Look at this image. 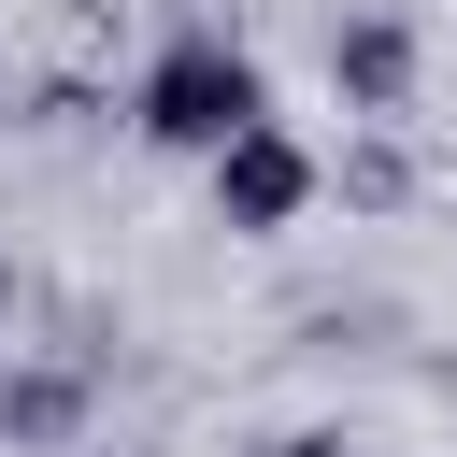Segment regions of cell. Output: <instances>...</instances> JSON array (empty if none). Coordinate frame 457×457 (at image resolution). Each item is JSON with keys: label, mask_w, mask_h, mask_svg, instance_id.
Returning a JSON list of instances; mask_svg holds the SVG:
<instances>
[{"label": "cell", "mask_w": 457, "mask_h": 457, "mask_svg": "<svg viewBox=\"0 0 457 457\" xmlns=\"http://www.w3.org/2000/svg\"><path fill=\"white\" fill-rule=\"evenodd\" d=\"M271 114V71L214 29V14H186V29H157V57L129 71V129L157 143V157H214V143H243Z\"/></svg>", "instance_id": "obj_1"}, {"label": "cell", "mask_w": 457, "mask_h": 457, "mask_svg": "<svg viewBox=\"0 0 457 457\" xmlns=\"http://www.w3.org/2000/svg\"><path fill=\"white\" fill-rule=\"evenodd\" d=\"M200 186H214V228H228V243H286V228L328 200V157H314L286 114H257L243 143H214V157H200Z\"/></svg>", "instance_id": "obj_2"}, {"label": "cell", "mask_w": 457, "mask_h": 457, "mask_svg": "<svg viewBox=\"0 0 457 457\" xmlns=\"http://www.w3.org/2000/svg\"><path fill=\"white\" fill-rule=\"evenodd\" d=\"M414 71H428L414 14H386V0H371V14H343V29H328V86H343V114H371V129H386V114H414Z\"/></svg>", "instance_id": "obj_3"}, {"label": "cell", "mask_w": 457, "mask_h": 457, "mask_svg": "<svg viewBox=\"0 0 457 457\" xmlns=\"http://www.w3.org/2000/svg\"><path fill=\"white\" fill-rule=\"evenodd\" d=\"M86 414H100V386L86 371H0V443H29V457H57V443H86Z\"/></svg>", "instance_id": "obj_4"}, {"label": "cell", "mask_w": 457, "mask_h": 457, "mask_svg": "<svg viewBox=\"0 0 457 457\" xmlns=\"http://www.w3.org/2000/svg\"><path fill=\"white\" fill-rule=\"evenodd\" d=\"M343 200H371V214L414 200V157H400V143H357V157H343Z\"/></svg>", "instance_id": "obj_5"}, {"label": "cell", "mask_w": 457, "mask_h": 457, "mask_svg": "<svg viewBox=\"0 0 457 457\" xmlns=\"http://www.w3.org/2000/svg\"><path fill=\"white\" fill-rule=\"evenodd\" d=\"M243 457H357L343 428H271V443H243Z\"/></svg>", "instance_id": "obj_6"}, {"label": "cell", "mask_w": 457, "mask_h": 457, "mask_svg": "<svg viewBox=\"0 0 457 457\" xmlns=\"http://www.w3.org/2000/svg\"><path fill=\"white\" fill-rule=\"evenodd\" d=\"M0 314H14V257H0Z\"/></svg>", "instance_id": "obj_7"}]
</instances>
